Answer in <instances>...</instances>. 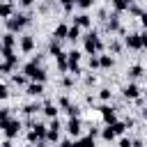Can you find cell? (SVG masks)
Masks as SVG:
<instances>
[{"label": "cell", "instance_id": "55", "mask_svg": "<svg viewBox=\"0 0 147 147\" xmlns=\"http://www.w3.org/2000/svg\"><path fill=\"white\" fill-rule=\"evenodd\" d=\"M142 96H145V101H147V90H145V92H142Z\"/></svg>", "mask_w": 147, "mask_h": 147}, {"label": "cell", "instance_id": "9", "mask_svg": "<svg viewBox=\"0 0 147 147\" xmlns=\"http://www.w3.org/2000/svg\"><path fill=\"white\" fill-rule=\"evenodd\" d=\"M122 94H124V99H129V101H136V99L140 96V87H138L136 83H129V85L122 90Z\"/></svg>", "mask_w": 147, "mask_h": 147}, {"label": "cell", "instance_id": "1", "mask_svg": "<svg viewBox=\"0 0 147 147\" xmlns=\"http://www.w3.org/2000/svg\"><path fill=\"white\" fill-rule=\"evenodd\" d=\"M83 44H85V53H90V55H99L103 51V41L99 37V32H94V30H90L85 34V41Z\"/></svg>", "mask_w": 147, "mask_h": 147}, {"label": "cell", "instance_id": "24", "mask_svg": "<svg viewBox=\"0 0 147 147\" xmlns=\"http://www.w3.org/2000/svg\"><path fill=\"white\" fill-rule=\"evenodd\" d=\"M55 64H57V69H60V71H67V53L55 55Z\"/></svg>", "mask_w": 147, "mask_h": 147}, {"label": "cell", "instance_id": "21", "mask_svg": "<svg viewBox=\"0 0 147 147\" xmlns=\"http://www.w3.org/2000/svg\"><path fill=\"white\" fill-rule=\"evenodd\" d=\"M67 71L74 74V76H80V74H83V67H80V62H71V60H67Z\"/></svg>", "mask_w": 147, "mask_h": 147}, {"label": "cell", "instance_id": "38", "mask_svg": "<svg viewBox=\"0 0 147 147\" xmlns=\"http://www.w3.org/2000/svg\"><path fill=\"white\" fill-rule=\"evenodd\" d=\"M7 96H9V90H7V85H2V83H0V101H5Z\"/></svg>", "mask_w": 147, "mask_h": 147}, {"label": "cell", "instance_id": "37", "mask_svg": "<svg viewBox=\"0 0 147 147\" xmlns=\"http://www.w3.org/2000/svg\"><path fill=\"white\" fill-rule=\"evenodd\" d=\"M69 103H71V101H69V96H60V99H57V108H67Z\"/></svg>", "mask_w": 147, "mask_h": 147}, {"label": "cell", "instance_id": "51", "mask_svg": "<svg viewBox=\"0 0 147 147\" xmlns=\"http://www.w3.org/2000/svg\"><path fill=\"white\" fill-rule=\"evenodd\" d=\"M87 136H92V138H96V136H99V129H90V133H87Z\"/></svg>", "mask_w": 147, "mask_h": 147}, {"label": "cell", "instance_id": "41", "mask_svg": "<svg viewBox=\"0 0 147 147\" xmlns=\"http://www.w3.org/2000/svg\"><path fill=\"white\" fill-rule=\"evenodd\" d=\"M129 11H131L133 16H140V14H142V9H140L138 5H131V7H129Z\"/></svg>", "mask_w": 147, "mask_h": 147}, {"label": "cell", "instance_id": "4", "mask_svg": "<svg viewBox=\"0 0 147 147\" xmlns=\"http://www.w3.org/2000/svg\"><path fill=\"white\" fill-rule=\"evenodd\" d=\"M60 129H62L60 119L53 117L51 124H48V129H46V140H48V142H57V140H60Z\"/></svg>", "mask_w": 147, "mask_h": 147}, {"label": "cell", "instance_id": "42", "mask_svg": "<svg viewBox=\"0 0 147 147\" xmlns=\"http://www.w3.org/2000/svg\"><path fill=\"white\" fill-rule=\"evenodd\" d=\"M110 51H113V53H119V51H122V44H119V41H110Z\"/></svg>", "mask_w": 147, "mask_h": 147}, {"label": "cell", "instance_id": "5", "mask_svg": "<svg viewBox=\"0 0 147 147\" xmlns=\"http://www.w3.org/2000/svg\"><path fill=\"white\" fill-rule=\"evenodd\" d=\"M80 129H83L80 119H78V117H69V122H67V133H69L71 138H80Z\"/></svg>", "mask_w": 147, "mask_h": 147}, {"label": "cell", "instance_id": "47", "mask_svg": "<svg viewBox=\"0 0 147 147\" xmlns=\"http://www.w3.org/2000/svg\"><path fill=\"white\" fill-rule=\"evenodd\" d=\"M124 124H126V129H133V126H136V122H133L131 117H126V119H124Z\"/></svg>", "mask_w": 147, "mask_h": 147}, {"label": "cell", "instance_id": "11", "mask_svg": "<svg viewBox=\"0 0 147 147\" xmlns=\"http://www.w3.org/2000/svg\"><path fill=\"white\" fill-rule=\"evenodd\" d=\"M18 46H21L23 53H32V51H34V37H32V34H23L21 41H18Z\"/></svg>", "mask_w": 147, "mask_h": 147}, {"label": "cell", "instance_id": "20", "mask_svg": "<svg viewBox=\"0 0 147 147\" xmlns=\"http://www.w3.org/2000/svg\"><path fill=\"white\" fill-rule=\"evenodd\" d=\"M14 14V5H9V2H0V18H9Z\"/></svg>", "mask_w": 147, "mask_h": 147}, {"label": "cell", "instance_id": "45", "mask_svg": "<svg viewBox=\"0 0 147 147\" xmlns=\"http://www.w3.org/2000/svg\"><path fill=\"white\" fill-rule=\"evenodd\" d=\"M94 83H96V76H92V74L85 76V85H94Z\"/></svg>", "mask_w": 147, "mask_h": 147}, {"label": "cell", "instance_id": "53", "mask_svg": "<svg viewBox=\"0 0 147 147\" xmlns=\"http://www.w3.org/2000/svg\"><path fill=\"white\" fill-rule=\"evenodd\" d=\"M140 115H142V119L147 122V108H142V110H140Z\"/></svg>", "mask_w": 147, "mask_h": 147}, {"label": "cell", "instance_id": "32", "mask_svg": "<svg viewBox=\"0 0 147 147\" xmlns=\"http://www.w3.org/2000/svg\"><path fill=\"white\" fill-rule=\"evenodd\" d=\"M60 147H78V140H76V138H64V140L60 142Z\"/></svg>", "mask_w": 147, "mask_h": 147}, {"label": "cell", "instance_id": "14", "mask_svg": "<svg viewBox=\"0 0 147 147\" xmlns=\"http://www.w3.org/2000/svg\"><path fill=\"white\" fill-rule=\"evenodd\" d=\"M110 5H113V9L117 14H122V11H129V7L133 5V0H110Z\"/></svg>", "mask_w": 147, "mask_h": 147}, {"label": "cell", "instance_id": "56", "mask_svg": "<svg viewBox=\"0 0 147 147\" xmlns=\"http://www.w3.org/2000/svg\"><path fill=\"white\" fill-rule=\"evenodd\" d=\"M0 51H2V39H0Z\"/></svg>", "mask_w": 147, "mask_h": 147}, {"label": "cell", "instance_id": "3", "mask_svg": "<svg viewBox=\"0 0 147 147\" xmlns=\"http://www.w3.org/2000/svg\"><path fill=\"white\" fill-rule=\"evenodd\" d=\"M0 129H2V133L7 136V138H16L18 133H21V129H23V124H21V119H14V117H7V119H0Z\"/></svg>", "mask_w": 147, "mask_h": 147}, {"label": "cell", "instance_id": "36", "mask_svg": "<svg viewBox=\"0 0 147 147\" xmlns=\"http://www.w3.org/2000/svg\"><path fill=\"white\" fill-rule=\"evenodd\" d=\"M90 69H99V55H90Z\"/></svg>", "mask_w": 147, "mask_h": 147}, {"label": "cell", "instance_id": "16", "mask_svg": "<svg viewBox=\"0 0 147 147\" xmlns=\"http://www.w3.org/2000/svg\"><path fill=\"white\" fill-rule=\"evenodd\" d=\"M67 30H69V25H67V23H60V25L53 30V39H55V41H62V39H67Z\"/></svg>", "mask_w": 147, "mask_h": 147}, {"label": "cell", "instance_id": "31", "mask_svg": "<svg viewBox=\"0 0 147 147\" xmlns=\"http://www.w3.org/2000/svg\"><path fill=\"white\" fill-rule=\"evenodd\" d=\"M67 60H71V62H80V51H76V48L69 51V53H67Z\"/></svg>", "mask_w": 147, "mask_h": 147}, {"label": "cell", "instance_id": "25", "mask_svg": "<svg viewBox=\"0 0 147 147\" xmlns=\"http://www.w3.org/2000/svg\"><path fill=\"white\" fill-rule=\"evenodd\" d=\"M11 80H14V85H21V87L28 85V76L25 74H11Z\"/></svg>", "mask_w": 147, "mask_h": 147}, {"label": "cell", "instance_id": "43", "mask_svg": "<svg viewBox=\"0 0 147 147\" xmlns=\"http://www.w3.org/2000/svg\"><path fill=\"white\" fill-rule=\"evenodd\" d=\"M62 85H64V87L69 90V87L74 85V78H71V76H64V78H62Z\"/></svg>", "mask_w": 147, "mask_h": 147}, {"label": "cell", "instance_id": "46", "mask_svg": "<svg viewBox=\"0 0 147 147\" xmlns=\"http://www.w3.org/2000/svg\"><path fill=\"white\" fill-rule=\"evenodd\" d=\"M119 147H131V140L122 136V138H119Z\"/></svg>", "mask_w": 147, "mask_h": 147}, {"label": "cell", "instance_id": "27", "mask_svg": "<svg viewBox=\"0 0 147 147\" xmlns=\"http://www.w3.org/2000/svg\"><path fill=\"white\" fill-rule=\"evenodd\" d=\"M101 138H103V140H108V142H110V140H115V138H117V136H115V131H113V126H110V124H106V129H103V131H101Z\"/></svg>", "mask_w": 147, "mask_h": 147}, {"label": "cell", "instance_id": "44", "mask_svg": "<svg viewBox=\"0 0 147 147\" xmlns=\"http://www.w3.org/2000/svg\"><path fill=\"white\" fill-rule=\"evenodd\" d=\"M140 48H147V30L140 32Z\"/></svg>", "mask_w": 147, "mask_h": 147}, {"label": "cell", "instance_id": "52", "mask_svg": "<svg viewBox=\"0 0 147 147\" xmlns=\"http://www.w3.org/2000/svg\"><path fill=\"white\" fill-rule=\"evenodd\" d=\"M0 147H14V145H11V138H7V140H5V142H2Z\"/></svg>", "mask_w": 147, "mask_h": 147}, {"label": "cell", "instance_id": "2", "mask_svg": "<svg viewBox=\"0 0 147 147\" xmlns=\"http://www.w3.org/2000/svg\"><path fill=\"white\" fill-rule=\"evenodd\" d=\"M28 21H30V18H28L25 14L14 11V14H11V16L5 21V23H7V32H14V34H16V32H21V30L28 25Z\"/></svg>", "mask_w": 147, "mask_h": 147}, {"label": "cell", "instance_id": "22", "mask_svg": "<svg viewBox=\"0 0 147 147\" xmlns=\"http://www.w3.org/2000/svg\"><path fill=\"white\" fill-rule=\"evenodd\" d=\"M78 37H80V28H78L76 23L69 25V30H67V39H69V41H76Z\"/></svg>", "mask_w": 147, "mask_h": 147}, {"label": "cell", "instance_id": "54", "mask_svg": "<svg viewBox=\"0 0 147 147\" xmlns=\"http://www.w3.org/2000/svg\"><path fill=\"white\" fill-rule=\"evenodd\" d=\"M5 2H9V5H14V2H16V0H5Z\"/></svg>", "mask_w": 147, "mask_h": 147}, {"label": "cell", "instance_id": "30", "mask_svg": "<svg viewBox=\"0 0 147 147\" xmlns=\"http://www.w3.org/2000/svg\"><path fill=\"white\" fill-rule=\"evenodd\" d=\"M64 110H67V115H69V117H78V115H80V108H78L76 103H69Z\"/></svg>", "mask_w": 147, "mask_h": 147}, {"label": "cell", "instance_id": "10", "mask_svg": "<svg viewBox=\"0 0 147 147\" xmlns=\"http://www.w3.org/2000/svg\"><path fill=\"white\" fill-rule=\"evenodd\" d=\"M124 46L131 48V51H140V34H138V32L126 34V37H124Z\"/></svg>", "mask_w": 147, "mask_h": 147}, {"label": "cell", "instance_id": "48", "mask_svg": "<svg viewBox=\"0 0 147 147\" xmlns=\"http://www.w3.org/2000/svg\"><path fill=\"white\" fill-rule=\"evenodd\" d=\"M131 147H142V140H140V138H133V140H131Z\"/></svg>", "mask_w": 147, "mask_h": 147}, {"label": "cell", "instance_id": "13", "mask_svg": "<svg viewBox=\"0 0 147 147\" xmlns=\"http://www.w3.org/2000/svg\"><path fill=\"white\" fill-rule=\"evenodd\" d=\"M25 92H28L30 96H41V94H44V83H32V80H30V83L25 85Z\"/></svg>", "mask_w": 147, "mask_h": 147}, {"label": "cell", "instance_id": "39", "mask_svg": "<svg viewBox=\"0 0 147 147\" xmlns=\"http://www.w3.org/2000/svg\"><path fill=\"white\" fill-rule=\"evenodd\" d=\"M11 69H14V67H9L7 62H2V60H0V74H11Z\"/></svg>", "mask_w": 147, "mask_h": 147}, {"label": "cell", "instance_id": "40", "mask_svg": "<svg viewBox=\"0 0 147 147\" xmlns=\"http://www.w3.org/2000/svg\"><path fill=\"white\" fill-rule=\"evenodd\" d=\"M11 117V108H0V119H7Z\"/></svg>", "mask_w": 147, "mask_h": 147}, {"label": "cell", "instance_id": "19", "mask_svg": "<svg viewBox=\"0 0 147 147\" xmlns=\"http://www.w3.org/2000/svg\"><path fill=\"white\" fill-rule=\"evenodd\" d=\"M115 64V60H113V55H99V69H110Z\"/></svg>", "mask_w": 147, "mask_h": 147}, {"label": "cell", "instance_id": "17", "mask_svg": "<svg viewBox=\"0 0 147 147\" xmlns=\"http://www.w3.org/2000/svg\"><path fill=\"white\" fill-rule=\"evenodd\" d=\"M0 39H2V48H14L16 46V34L14 32H5Z\"/></svg>", "mask_w": 147, "mask_h": 147}, {"label": "cell", "instance_id": "26", "mask_svg": "<svg viewBox=\"0 0 147 147\" xmlns=\"http://www.w3.org/2000/svg\"><path fill=\"white\" fill-rule=\"evenodd\" d=\"M39 110H41V106H39L37 101H34V103H28V106L23 108V113H25V115H30V117H32V115H37Z\"/></svg>", "mask_w": 147, "mask_h": 147}, {"label": "cell", "instance_id": "28", "mask_svg": "<svg viewBox=\"0 0 147 147\" xmlns=\"http://www.w3.org/2000/svg\"><path fill=\"white\" fill-rule=\"evenodd\" d=\"M110 126H113L115 136H124V131H126V124H124V122H113Z\"/></svg>", "mask_w": 147, "mask_h": 147}, {"label": "cell", "instance_id": "6", "mask_svg": "<svg viewBox=\"0 0 147 147\" xmlns=\"http://www.w3.org/2000/svg\"><path fill=\"white\" fill-rule=\"evenodd\" d=\"M99 110H101V117H103V122H106V124H113V122H117V113H115V108H113V106L103 103Z\"/></svg>", "mask_w": 147, "mask_h": 147}, {"label": "cell", "instance_id": "15", "mask_svg": "<svg viewBox=\"0 0 147 147\" xmlns=\"http://www.w3.org/2000/svg\"><path fill=\"white\" fill-rule=\"evenodd\" d=\"M57 110H60V108H57V103H51V101H46V103L41 106V113H44L46 117H51V119H53V117H57Z\"/></svg>", "mask_w": 147, "mask_h": 147}, {"label": "cell", "instance_id": "7", "mask_svg": "<svg viewBox=\"0 0 147 147\" xmlns=\"http://www.w3.org/2000/svg\"><path fill=\"white\" fill-rule=\"evenodd\" d=\"M106 30H108V32H119V30H122V25H119V14H117V11H113V14L108 16Z\"/></svg>", "mask_w": 147, "mask_h": 147}, {"label": "cell", "instance_id": "18", "mask_svg": "<svg viewBox=\"0 0 147 147\" xmlns=\"http://www.w3.org/2000/svg\"><path fill=\"white\" fill-rule=\"evenodd\" d=\"M74 23H76L78 28H90V25H92V18H90L87 14H78V16H74Z\"/></svg>", "mask_w": 147, "mask_h": 147}, {"label": "cell", "instance_id": "29", "mask_svg": "<svg viewBox=\"0 0 147 147\" xmlns=\"http://www.w3.org/2000/svg\"><path fill=\"white\" fill-rule=\"evenodd\" d=\"M48 51H51V55H60V53H64V51H62V46H60V41H55V39L51 41Z\"/></svg>", "mask_w": 147, "mask_h": 147}, {"label": "cell", "instance_id": "35", "mask_svg": "<svg viewBox=\"0 0 147 147\" xmlns=\"http://www.w3.org/2000/svg\"><path fill=\"white\" fill-rule=\"evenodd\" d=\"M110 96H113V92H110L108 87H103V90H99V99H101V101H108Z\"/></svg>", "mask_w": 147, "mask_h": 147}, {"label": "cell", "instance_id": "12", "mask_svg": "<svg viewBox=\"0 0 147 147\" xmlns=\"http://www.w3.org/2000/svg\"><path fill=\"white\" fill-rule=\"evenodd\" d=\"M126 76H129V80H131V83H136L140 76H145V67H142V64H133V67H129Z\"/></svg>", "mask_w": 147, "mask_h": 147}, {"label": "cell", "instance_id": "8", "mask_svg": "<svg viewBox=\"0 0 147 147\" xmlns=\"http://www.w3.org/2000/svg\"><path fill=\"white\" fill-rule=\"evenodd\" d=\"M0 57H2L9 67H16V64H18V55L14 53V48H2V51H0Z\"/></svg>", "mask_w": 147, "mask_h": 147}, {"label": "cell", "instance_id": "23", "mask_svg": "<svg viewBox=\"0 0 147 147\" xmlns=\"http://www.w3.org/2000/svg\"><path fill=\"white\" fill-rule=\"evenodd\" d=\"M76 140H78V147H94V145H96L92 136H80V138H76Z\"/></svg>", "mask_w": 147, "mask_h": 147}, {"label": "cell", "instance_id": "33", "mask_svg": "<svg viewBox=\"0 0 147 147\" xmlns=\"http://www.w3.org/2000/svg\"><path fill=\"white\" fill-rule=\"evenodd\" d=\"M94 2H96V0H76V7H80V9H90Z\"/></svg>", "mask_w": 147, "mask_h": 147}, {"label": "cell", "instance_id": "50", "mask_svg": "<svg viewBox=\"0 0 147 147\" xmlns=\"http://www.w3.org/2000/svg\"><path fill=\"white\" fill-rule=\"evenodd\" d=\"M18 2H21L23 7H32V2H34V0H18Z\"/></svg>", "mask_w": 147, "mask_h": 147}, {"label": "cell", "instance_id": "49", "mask_svg": "<svg viewBox=\"0 0 147 147\" xmlns=\"http://www.w3.org/2000/svg\"><path fill=\"white\" fill-rule=\"evenodd\" d=\"M140 23H142V25H145V30H147V11H142V14H140Z\"/></svg>", "mask_w": 147, "mask_h": 147}, {"label": "cell", "instance_id": "34", "mask_svg": "<svg viewBox=\"0 0 147 147\" xmlns=\"http://www.w3.org/2000/svg\"><path fill=\"white\" fill-rule=\"evenodd\" d=\"M60 5H62L64 11H71V9L76 7V0H60Z\"/></svg>", "mask_w": 147, "mask_h": 147}]
</instances>
